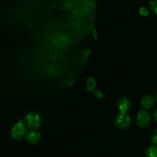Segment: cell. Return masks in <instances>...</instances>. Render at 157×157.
Listing matches in <instances>:
<instances>
[{"label": "cell", "instance_id": "cell-1", "mask_svg": "<svg viewBox=\"0 0 157 157\" xmlns=\"http://www.w3.org/2000/svg\"><path fill=\"white\" fill-rule=\"evenodd\" d=\"M26 133V127L24 123L19 121L14 125L12 130V136L15 140H21Z\"/></svg>", "mask_w": 157, "mask_h": 157}, {"label": "cell", "instance_id": "cell-2", "mask_svg": "<svg viewBox=\"0 0 157 157\" xmlns=\"http://www.w3.org/2000/svg\"><path fill=\"white\" fill-rule=\"evenodd\" d=\"M25 122L30 128L37 129L41 124V118L35 112H29L25 117Z\"/></svg>", "mask_w": 157, "mask_h": 157}, {"label": "cell", "instance_id": "cell-3", "mask_svg": "<svg viewBox=\"0 0 157 157\" xmlns=\"http://www.w3.org/2000/svg\"><path fill=\"white\" fill-rule=\"evenodd\" d=\"M151 121L150 114L146 110H140L136 117V123L140 127H147L150 125Z\"/></svg>", "mask_w": 157, "mask_h": 157}, {"label": "cell", "instance_id": "cell-4", "mask_svg": "<svg viewBox=\"0 0 157 157\" xmlns=\"http://www.w3.org/2000/svg\"><path fill=\"white\" fill-rule=\"evenodd\" d=\"M116 125L121 129H126L130 124V118L126 113L120 112L117 113L115 119Z\"/></svg>", "mask_w": 157, "mask_h": 157}, {"label": "cell", "instance_id": "cell-5", "mask_svg": "<svg viewBox=\"0 0 157 157\" xmlns=\"http://www.w3.org/2000/svg\"><path fill=\"white\" fill-rule=\"evenodd\" d=\"M117 106L121 113H126L127 110L130 108V103L126 98H121L118 100Z\"/></svg>", "mask_w": 157, "mask_h": 157}, {"label": "cell", "instance_id": "cell-6", "mask_svg": "<svg viewBox=\"0 0 157 157\" xmlns=\"http://www.w3.org/2000/svg\"><path fill=\"white\" fill-rule=\"evenodd\" d=\"M40 133L35 130H31L28 133L26 140L31 144H36L40 140Z\"/></svg>", "mask_w": 157, "mask_h": 157}, {"label": "cell", "instance_id": "cell-7", "mask_svg": "<svg viewBox=\"0 0 157 157\" xmlns=\"http://www.w3.org/2000/svg\"><path fill=\"white\" fill-rule=\"evenodd\" d=\"M153 104H154V101H153V97L150 95H145L141 101V104H142L143 107L145 109L151 108Z\"/></svg>", "mask_w": 157, "mask_h": 157}, {"label": "cell", "instance_id": "cell-8", "mask_svg": "<svg viewBox=\"0 0 157 157\" xmlns=\"http://www.w3.org/2000/svg\"><path fill=\"white\" fill-rule=\"evenodd\" d=\"M146 155L147 157H157V147L153 146L147 149Z\"/></svg>", "mask_w": 157, "mask_h": 157}, {"label": "cell", "instance_id": "cell-9", "mask_svg": "<svg viewBox=\"0 0 157 157\" xmlns=\"http://www.w3.org/2000/svg\"><path fill=\"white\" fill-rule=\"evenodd\" d=\"M83 6L87 9H93L95 7V3L91 0H83Z\"/></svg>", "mask_w": 157, "mask_h": 157}, {"label": "cell", "instance_id": "cell-10", "mask_svg": "<svg viewBox=\"0 0 157 157\" xmlns=\"http://www.w3.org/2000/svg\"><path fill=\"white\" fill-rule=\"evenodd\" d=\"M95 87V81L93 78H90L87 81V89L89 91L94 90Z\"/></svg>", "mask_w": 157, "mask_h": 157}, {"label": "cell", "instance_id": "cell-11", "mask_svg": "<svg viewBox=\"0 0 157 157\" xmlns=\"http://www.w3.org/2000/svg\"><path fill=\"white\" fill-rule=\"evenodd\" d=\"M149 5H150L151 10L157 15V0H150Z\"/></svg>", "mask_w": 157, "mask_h": 157}, {"label": "cell", "instance_id": "cell-12", "mask_svg": "<svg viewBox=\"0 0 157 157\" xmlns=\"http://www.w3.org/2000/svg\"><path fill=\"white\" fill-rule=\"evenodd\" d=\"M140 12L141 15H144V16H147V15L149 14L148 9H147L146 7H141L140 9Z\"/></svg>", "mask_w": 157, "mask_h": 157}, {"label": "cell", "instance_id": "cell-13", "mask_svg": "<svg viewBox=\"0 0 157 157\" xmlns=\"http://www.w3.org/2000/svg\"><path fill=\"white\" fill-rule=\"evenodd\" d=\"M152 140H153V142L156 145H157V130H156L154 132H153V137H152Z\"/></svg>", "mask_w": 157, "mask_h": 157}, {"label": "cell", "instance_id": "cell-14", "mask_svg": "<svg viewBox=\"0 0 157 157\" xmlns=\"http://www.w3.org/2000/svg\"><path fill=\"white\" fill-rule=\"evenodd\" d=\"M95 95L97 96V98H103V95L104 94H103V93L101 90H97V91L95 92Z\"/></svg>", "mask_w": 157, "mask_h": 157}, {"label": "cell", "instance_id": "cell-15", "mask_svg": "<svg viewBox=\"0 0 157 157\" xmlns=\"http://www.w3.org/2000/svg\"><path fill=\"white\" fill-rule=\"evenodd\" d=\"M154 120H155V121L157 123V110L155 111V113H154Z\"/></svg>", "mask_w": 157, "mask_h": 157}, {"label": "cell", "instance_id": "cell-16", "mask_svg": "<svg viewBox=\"0 0 157 157\" xmlns=\"http://www.w3.org/2000/svg\"><path fill=\"white\" fill-rule=\"evenodd\" d=\"M156 101H157V92H156Z\"/></svg>", "mask_w": 157, "mask_h": 157}]
</instances>
